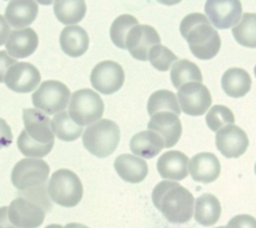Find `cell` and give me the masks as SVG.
Returning a JSON list of instances; mask_svg holds the SVG:
<instances>
[{
    "label": "cell",
    "instance_id": "obj_1",
    "mask_svg": "<svg viewBox=\"0 0 256 228\" xmlns=\"http://www.w3.org/2000/svg\"><path fill=\"white\" fill-rule=\"evenodd\" d=\"M152 201L171 223H185L192 218L194 197L188 189L176 181L159 182L152 191Z\"/></svg>",
    "mask_w": 256,
    "mask_h": 228
},
{
    "label": "cell",
    "instance_id": "obj_2",
    "mask_svg": "<svg viewBox=\"0 0 256 228\" xmlns=\"http://www.w3.org/2000/svg\"><path fill=\"white\" fill-rule=\"evenodd\" d=\"M179 30L196 58L209 60L219 52L221 38L205 15L201 13L186 15L180 23Z\"/></svg>",
    "mask_w": 256,
    "mask_h": 228
},
{
    "label": "cell",
    "instance_id": "obj_3",
    "mask_svg": "<svg viewBox=\"0 0 256 228\" xmlns=\"http://www.w3.org/2000/svg\"><path fill=\"white\" fill-rule=\"evenodd\" d=\"M120 141V129L116 122L100 119L89 125L83 135L82 142L87 151L98 158L111 155Z\"/></svg>",
    "mask_w": 256,
    "mask_h": 228
},
{
    "label": "cell",
    "instance_id": "obj_4",
    "mask_svg": "<svg viewBox=\"0 0 256 228\" xmlns=\"http://www.w3.org/2000/svg\"><path fill=\"white\" fill-rule=\"evenodd\" d=\"M50 199L63 207H74L82 199L83 185L80 178L69 169L52 173L47 185Z\"/></svg>",
    "mask_w": 256,
    "mask_h": 228
},
{
    "label": "cell",
    "instance_id": "obj_5",
    "mask_svg": "<svg viewBox=\"0 0 256 228\" xmlns=\"http://www.w3.org/2000/svg\"><path fill=\"white\" fill-rule=\"evenodd\" d=\"M103 100L92 89H80L71 95L68 113L78 125L89 126L99 121L103 116Z\"/></svg>",
    "mask_w": 256,
    "mask_h": 228
},
{
    "label": "cell",
    "instance_id": "obj_6",
    "mask_svg": "<svg viewBox=\"0 0 256 228\" xmlns=\"http://www.w3.org/2000/svg\"><path fill=\"white\" fill-rule=\"evenodd\" d=\"M50 168L48 164L37 158H23L18 161L11 172V182L15 188L25 191L45 185Z\"/></svg>",
    "mask_w": 256,
    "mask_h": 228
},
{
    "label": "cell",
    "instance_id": "obj_7",
    "mask_svg": "<svg viewBox=\"0 0 256 228\" xmlns=\"http://www.w3.org/2000/svg\"><path fill=\"white\" fill-rule=\"evenodd\" d=\"M70 96V90L64 83L57 80H46L32 94V103L35 108L52 115L67 107Z\"/></svg>",
    "mask_w": 256,
    "mask_h": 228
},
{
    "label": "cell",
    "instance_id": "obj_8",
    "mask_svg": "<svg viewBox=\"0 0 256 228\" xmlns=\"http://www.w3.org/2000/svg\"><path fill=\"white\" fill-rule=\"evenodd\" d=\"M180 109L187 115H203L211 106L212 97L208 88L201 82L183 84L177 92Z\"/></svg>",
    "mask_w": 256,
    "mask_h": 228
},
{
    "label": "cell",
    "instance_id": "obj_9",
    "mask_svg": "<svg viewBox=\"0 0 256 228\" xmlns=\"http://www.w3.org/2000/svg\"><path fill=\"white\" fill-rule=\"evenodd\" d=\"M124 80L125 73L122 66L112 60L98 63L90 74L92 87L104 95L117 92L123 86Z\"/></svg>",
    "mask_w": 256,
    "mask_h": 228
},
{
    "label": "cell",
    "instance_id": "obj_10",
    "mask_svg": "<svg viewBox=\"0 0 256 228\" xmlns=\"http://www.w3.org/2000/svg\"><path fill=\"white\" fill-rule=\"evenodd\" d=\"M45 209L38 203L19 196L8 206V218L18 228H37L45 218Z\"/></svg>",
    "mask_w": 256,
    "mask_h": 228
},
{
    "label": "cell",
    "instance_id": "obj_11",
    "mask_svg": "<svg viewBox=\"0 0 256 228\" xmlns=\"http://www.w3.org/2000/svg\"><path fill=\"white\" fill-rule=\"evenodd\" d=\"M205 13L217 29H229L236 25L242 16L240 0H206Z\"/></svg>",
    "mask_w": 256,
    "mask_h": 228
},
{
    "label": "cell",
    "instance_id": "obj_12",
    "mask_svg": "<svg viewBox=\"0 0 256 228\" xmlns=\"http://www.w3.org/2000/svg\"><path fill=\"white\" fill-rule=\"evenodd\" d=\"M215 144L224 157L238 158L247 150L249 139L243 129L237 125L228 124L216 132Z\"/></svg>",
    "mask_w": 256,
    "mask_h": 228
},
{
    "label": "cell",
    "instance_id": "obj_13",
    "mask_svg": "<svg viewBox=\"0 0 256 228\" xmlns=\"http://www.w3.org/2000/svg\"><path fill=\"white\" fill-rule=\"evenodd\" d=\"M160 43L161 39L155 28L138 24L127 34L126 49L134 59L147 61L150 49Z\"/></svg>",
    "mask_w": 256,
    "mask_h": 228
},
{
    "label": "cell",
    "instance_id": "obj_14",
    "mask_svg": "<svg viewBox=\"0 0 256 228\" xmlns=\"http://www.w3.org/2000/svg\"><path fill=\"white\" fill-rule=\"evenodd\" d=\"M39 70L31 63L17 62L12 65L5 74L4 83L16 93L32 92L40 83Z\"/></svg>",
    "mask_w": 256,
    "mask_h": 228
},
{
    "label": "cell",
    "instance_id": "obj_15",
    "mask_svg": "<svg viewBox=\"0 0 256 228\" xmlns=\"http://www.w3.org/2000/svg\"><path fill=\"white\" fill-rule=\"evenodd\" d=\"M23 123L27 134L36 142L42 144L54 143V133L50 118L37 108L23 109Z\"/></svg>",
    "mask_w": 256,
    "mask_h": 228
},
{
    "label": "cell",
    "instance_id": "obj_16",
    "mask_svg": "<svg viewBox=\"0 0 256 228\" xmlns=\"http://www.w3.org/2000/svg\"><path fill=\"white\" fill-rule=\"evenodd\" d=\"M147 127L162 136L165 148L173 147L182 134V124L178 115L170 111H161L151 116Z\"/></svg>",
    "mask_w": 256,
    "mask_h": 228
},
{
    "label": "cell",
    "instance_id": "obj_17",
    "mask_svg": "<svg viewBox=\"0 0 256 228\" xmlns=\"http://www.w3.org/2000/svg\"><path fill=\"white\" fill-rule=\"evenodd\" d=\"M220 161L210 152H201L194 155L188 163V171L192 179L204 184L215 181L220 175Z\"/></svg>",
    "mask_w": 256,
    "mask_h": 228
},
{
    "label": "cell",
    "instance_id": "obj_18",
    "mask_svg": "<svg viewBox=\"0 0 256 228\" xmlns=\"http://www.w3.org/2000/svg\"><path fill=\"white\" fill-rule=\"evenodd\" d=\"M189 158L186 154L177 150L163 153L157 161L159 175L166 180L180 181L188 176Z\"/></svg>",
    "mask_w": 256,
    "mask_h": 228
},
{
    "label": "cell",
    "instance_id": "obj_19",
    "mask_svg": "<svg viewBox=\"0 0 256 228\" xmlns=\"http://www.w3.org/2000/svg\"><path fill=\"white\" fill-rule=\"evenodd\" d=\"M38 47V35L32 28H24L11 32L6 42V51L14 59L32 55Z\"/></svg>",
    "mask_w": 256,
    "mask_h": 228
},
{
    "label": "cell",
    "instance_id": "obj_20",
    "mask_svg": "<svg viewBox=\"0 0 256 228\" xmlns=\"http://www.w3.org/2000/svg\"><path fill=\"white\" fill-rule=\"evenodd\" d=\"M38 15L35 0H11L5 10V19L13 28H27Z\"/></svg>",
    "mask_w": 256,
    "mask_h": 228
},
{
    "label": "cell",
    "instance_id": "obj_21",
    "mask_svg": "<svg viewBox=\"0 0 256 228\" xmlns=\"http://www.w3.org/2000/svg\"><path fill=\"white\" fill-rule=\"evenodd\" d=\"M114 168L119 177L129 183H140L148 174V165L145 160L132 154L117 156Z\"/></svg>",
    "mask_w": 256,
    "mask_h": 228
},
{
    "label": "cell",
    "instance_id": "obj_22",
    "mask_svg": "<svg viewBox=\"0 0 256 228\" xmlns=\"http://www.w3.org/2000/svg\"><path fill=\"white\" fill-rule=\"evenodd\" d=\"M130 150L138 157L151 159L158 155L165 147L164 139L153 130L136 133L130 140Z\"/></svg>",
    "mask_w": 256,
    "mask_h": 228
},
{
    "label": "cell",
    "instance_id": "obj_23",
    "mask_svg": "<svg viewBox=\"0 0 256 228\" xmlns=\"http://www.w3.org/2000/svg\"><path fill=\"white\" fill-rule=\"evenodd\" d=\"M60 47L70 57H80L89 47V36L84 28L78 25L65 27L60 33Z\"/></svg>",
    "mask_w": 256,
    "mask_h": 228
},
{
    "label": "cell",
    "instance_id": "obj_24",
    "mask_svg": "<svg viewBox=\"0 0 256 228\" xmlns=\"http://www.w3.org/2000/svg\"><path fill=\"white\" fill-rule=\"evenodd\" d=\"M251 77L247 71L242 68L233 67L224 72L221 78V86L225 94L240 98L245 96L251 88Z\"/></svg>",
    "mask_w": 256,
    "mask_h": 228
},
{
    "label": "cell",
    "instance_id": "obj_25",
    "mask_svg": "<svg viewBox=\"0 0 256 228\" xmlns=\"http://www.w3.org/2000/svg\"><path fill=\"white\" fill-rule=\"evenodd\" d=\"M221 215V204L218 198L210 193H204L195 201L194 218L203 226L214 225Z\"/></svg>",
    "mask_w": 256,
    "mask_h": 228
},
{
    "label": "cell",
    "instance_id": "obj_26",
    "mask_svg": "<svg viewBox=\"0 0 256 228\" xmlns=\"http://www.w3.org/2000/svg\"><path fill=\"white\" fill-rule=\"evenodd\" d=\"M53 11L64 25L79 23L86 14L85 0H55Z\"/></svg>",
    "mask_w": 256,
    "mask_h": 228
},
{
    "label": "cell",
    "instance_id": "obj_27",
    "mask_svg": "<svg viewBox=\"0 0 256 228\" xmlns=\"http://www.w3.org/2000/svg\"><path fill=\"white\" fill-rule=\"evenodd\" d=\"M51 127L54 135L58 139L66 142L78 139L83 132V127L74 122L69 113L64 110L54 115L51 121Z\"/></svg>",
    "mask_w": 256,
    "mask_h": 228
},
{
    "label": "cell",
    "instance_id": "obj_28",
    "mask_svg": "<svg viewBox=\"0 0 256 228\" xmlns=\"http://www.w3.org/2000/svg\"><path fill=\"white\" fill-rule=\"evenodd\" d=\"M170 78L173 86L177 89L185 83L202 82L203 80L199 67L187 59L177 60L173 63L170 71Z\"/></svg>",
    "mask_w": 256,
    "mask_h": 228
},
{
    "label": "cell",
    "instance_id": "obj_29",
    "mask_svg": "<svg viewBox=\"0 0 256 228\" xmlns=\"http://www.w3.org/2000/svg\"><path fill=\"white\" fill-rule=\"evenodd\" d=\"M232 34L240 45L256 48V14H242L240 21L232 28Z\"/></svg>",
    "mask_w": 256,
    "mask_h": 228
},
{
    "label": "cell",
    "instance_id": "obj_30",
    "mask_svg": "<svg viewBox=\"0 0 256 228\" xmlns=\"http://www.w3.org/2000/svg\"><path fill=\"white\" fill-rule=\"evenodd\" d=\"M147 111L150 117L161 111H170L178 116L181 113L176 95L169 90H157L153 92L148 99Z\"/></svg>",
    "mask_w": 256,
    "mask_h": 228
},
{
    "label": "cell",
    "instance_id": "obj_31",
    "mask_svg": "<svg viewBox=\"0 0 256 228\" xmlns=\"http://www.w3.org/2000/svg\"><path fill=\"white\" fill-rule=\"evenodd\" d=\"M136 25H138V20L130 14L118 16L110 27V38L114 45L120 49H126L127 34Z\"/></svg>",
    "mask_w": 256,
    "mask_h": 228
},
{
    "label": "cell",
    "instance_id": "obj_32",
    "mask_svg": "<svg viewBox=\"0 0 256 228\" xmlns=\"http://www.w3.org/2000/svg\"><path fill=\"white\" fill-rule=\"evenodd\" d=\"M54 143L42 144L34 141L23 129L17 138V146L20 152L28 158H42L50 153Z\"/></svg>",
    "mask_w": 256,
    "mask_h": 228
},
{
    "label": "cell",
    "instance_id": "obj_33",
    "mask_svg": "<svg viewBox=\"0 0 256 228\" xmlns=\"http://www.w3.org/2000/svg\"><path fill=\"white\" fill-rule=\"evenodd\" d=\"M206 123L210 130L217 132L220 128L228 124H234L233 112L224 105H214L206 114Z\"/></svg>",
    "mask_w": 256,
    "mask_h": 228
},
{
    "label": "cell",
    "instance_id": "obj_34",
    "mask_svg": "<svg viewBox=\"0 0 256 228\" xmlns=\"http://www.w3.org/2000/svg\"><path fill=\"white\" fill-rule=\"evenodd\" d=\"M148 60L158 71H168L171 65L178 60L177 56L166 46L157 44L153 46L148 54Z\"/></svg>",
    "mask_w": 256,
    "mask_h": 228
},
{
    "label": "cell",
    "instance_id": "obj_35",
    "mask_svg": "<svg viewBox=\"0 0 256 228\" xmlns=\"http://www.w3.org/2000/svg\"><path fill=\"white\" fill-rule=\"evenodd\" d=\"M225 228H256V219L248 214H239L230 219Z\"/></svg>",
    "mask_w": 256,
    "mask_h": 228
},
{
    "label": "cell",
    "instance_id": "obj_36",
    "mask_svg": "<svg viewBox=\"0 0 256 228\" xmlns=\"http://www.w3.org/2000/svg\"><path fill=\"white\" fill-rule=\"evenodd\" d=\"M13 135L10 126L7 122L0 118V149L8 147L12 143Z\"/></svg>",
    "mask_w": 256,
    "mask_h": 228
},
{
    "label": "cell",
    "instance_id": "obj_37",
    "mask_svg": "<svg viewBox=\"0 0 256 228\" xmlns=\"http://www.w3.org/2000/svg\"><path fill=\"white\" fill-rule=\"evenodd\" d=\"M15 63H17V61L14 58H12L7 53V51H0V83L4 82L6 72Z\"/></svg>",
    "mask_w": 256,
    "mask_h": 228
},
{
    "label": "cell",
    "instance_id": "obj_38",
    "mask_svg": "<svg viewBox=\"0 0 256 228\" xmlns=\"http://www.w3.org/2000/svg\"><path fill=\"white\" fill-rule=\"evenodd\" d=\"M11 34V28L4 16L0 15V46L4 45L9 39Z\"/></svg>",
    "mask_w": 256,
    "mask_h": 228
},
{
    "label": "cell",
    "instance_id": "obj_39",
    "mask_svg": "<svg viewBox=\"0 0 256 228\" xmlns=\"http://www.w3.org/2000/svg\"><path fill=\"white\" fill-rule=\"evenodd\" d=\"M0 228H18L14 226L8 218V207H0Z\"/></svg>",
    "mask_w": 256,
    "mask_h": 228
},
{
    "label": "cell",
    "instance_id": "obj_40",
    "mask_svg": "<svg viewBox=\"0 0 256 228\" xmlns=\"http://www.w3.org/2000/svg\"><path fill=\"white\" fill-rule=\"evenodd\" d=\"M182 0H157V2H159L160 4L166 5V6H172L175 4L180 3Z\"/></svg>",
    "mask_w": 256,
    "mask_h": 228
},
{
    "label": "cell",
    "instance_id": "obj_41",
    "mask_svg": "<svg viewBox=\"0 0 256 228\" xmlns=\"http://www.w3.org/2000/svg\"><path fill=\"white\" fill-rule=\"evenodd\" d=\"M64 228H89V227L86 226V225H83V224H81V223L72 222V223H68L67 225H65Z\"/></svg>",
    "mask_w": 256,
    "mask_h": 228
},
{
    "label": "cell",
    "instance_id": "obj_42",
    "mask_svg": "<svg viewBox=\"0 0 256 228\" xmlns=\"http://www.w3.org/2000/svg\"><path fill=\"white\" fill-rule=\"evenodd\" d=\"M35 1L41 5H51L52 2H54L55 0H35Z\"/></svg>",
    "mask_w": 256,
    "mask_h": 228
},
{
    "label": "cell",
    "instance_id": "obj_43",
    "mask_svg": "<svg viewBox=\"0 0 256 228\" xmlns=\"http://www.w3.org/2000/svg\"><path fill=\"white\" fill-rule=\"evenodd\" d=\"M45 228H64V227L60 224H50V225L46 226Z\"/></svg>",
    "mask_w": 256,
    "mask_h": 228
},
{
    "label": "cell",
    "instance_id": "obj_44",
    "mask_svg": "<svg viewBox=\"0 0 256 228\" xmlns=\"http://www.w3.org/2000/svg\"><path fill=\"white\" fill-rule=\"evenodd\" d=\"M254 74H255V76H256V65H255V67H254Z\"/></svg>",
    "mask_w": 256,
    "mask_h": 228
},
{
    "label": "cell",
    "instance_id": "obj_45",
    "mask_svg": "<svg viewBox=\"0 0 256 228\" xmlns=\"http://www.w3.org/2000/svg\"><path fill=\"white\" fill-rule=\"evenodd\" d=\"M216 228H225L224 226H218V227H216Z\"/></svg>",
    "mask_w": 256,
    "mask_h": 228
},
{
    "label": "cell",
    "instance_id": "obj_46",
    "mask_svg": "<svg viewBox=\"0 0 256 228\" xmlns=\"http://www.w3.org/2000/svg\"><path fill=\"white\" fill-rule=\"evenodd\" d=\"M254 169H255V174H256V163H255V167H254Z\"/></svg>",
    "mask_w": 256,
    "mask_h": 228
},
{
    "label": "cell",
    "instance_id": "obj_47",
    "mask_svg": "<svg viewBox=\"0 0 256 228\" xmlns=\"http://www.w3.org/2000/svg\"><path fill=\"white\" fill-rule=\"evenodd\" d=\"M4 1H6V0H4Z\"/></svg>",
    "mask_w": 256,
    "mask_h": 228
}]
</instances>
